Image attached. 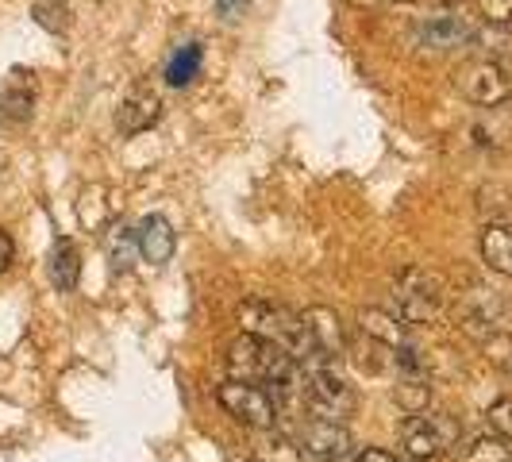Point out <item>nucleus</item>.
<instances>
[{
    "label": "nucleus",
    "mask_w": 512,
    "mask_h": 462,
    "mask_svg": "<svg viewBox=\"0 0 512 462\" xmlns=\"http://www.w3.org/2000/svg\"><path fill=\"white\" fill-rule=\"evenodd\" d=\"M447 301H451V289H447L443 274H436V270L412 266V270H405V274L393 282V305H397V316H401L409 328L436 324L439 316L447 312Z\"/></svg>",
    "instance_id": "obj_1"
},
{
    "label": "nucleus",
    "mask_w": 512,
    "mask_h": 462,
    "mask_svg": "<svg viewBox=\"0 0 512 462\" xmlns=\"http://www.w3.org/2000/svg\"><path fill=\"white\" fill-rule=\"evenodd\" d=\"M239 328L251 335H262V339L282 343L297 362L308 359V335H305L301 316H297L293 308L270 301V297H247V301L239 305Z\"/></svg>",
    "instance_id": "obj_2"
},
{
    "label": "nucleus",
    "mask_w": 512,
    "mask_h": 462,
    "mask_svg": "<svg viewBox=\"0 0 512 462\" xmlns=\"http://www.w3.org/2000/svg\"><path fill=\"white\" fill-rule=\"evenodd\" d=\"M301 366H305V378H308L305 412L328 416V420H347V416H355V409H359L355 385L335 370V359L301 362Z\"/></svg>",
    "instance_id": "obj_3"
},
{
    "label": "nucleus",
    "mask_w": 512,
    "mask_h": 462,
    "mask_svg": "<svg viewBox=\"0 0 512 462\" xmlns=\"http://www.w3.org/2000/svg\"><path fill=\"white\" fill-rule=\"evenodd\" d=\"M462 439V428L447 412H412L401 420V447L416 462H432L447 451H455Z\"/></svg>",
    "instance_id": "obj_4"
},
{
    "label": "nucleus",
    "mask_w": 512,
    "mask_h": 462,
    "mask_svg": "<svg viewBox=\"0 0 512 462\" xmlns=\"http://www.w3.org/2000/svg\"><path fill=\"white\" fill-rule=\"evenodd\" d=\"M216 401L220 409L228 412L235 424L243 428H278V405L270 397V389L258 382H243V378H228V382L216 389Z\"/></svg>",
    "instance_id": "obj_5"
},
{
    "label": "nucleus",
    "mask_w": 512,
    "mask_h": 462,
    "mask_svg": "<svg viewBox=\"0 0 512 462\" xmlns=\"http://www.w3.org/2000/svg\"><path fill=\"white\" fill-rule=\"evenodd\" d=\"M455 89L462 101L478 104V108H501L512 101V74L501 62L470 58L455 70Z\"/></svg>",
    "instance_id": "obj_6"
},
{
    "label": "nucleus",
    "mask_w": 512,
    "mask_h": 462,
    "mask_svg": "<svg viewBox=\"0 0 512 462\" xmlns=\"http://www.w3.org/2000/svg\"><path fill=\"white\" fill-rule=\"evenodd\" d=\"M293 439L301 443V451H305L312 462H343L351 455V447H355V439L351 432L343 428V420H328V416H297V428H293Z\"/></svg>",
    "instance_id": "obj_7"
},
{
    "label": "nucleus",
    "mask_w": 512,
    "mask_h": 462,
    "mask_svg": "<svg viewBox=\"0 0 512 462\" xmlns=\"http://www.w3.org/2000/svg\"><path fill=\"white\" fill-rule=\"evenodd\" d=\"M470 31H474V27L466 24L462 16H455L451 8H443V12L420 16V20L412 24V43L432 54H451V51H462V47L470 43Z\"/></svg>",
    "instance_id": "obj_8"
},
{
    "label": "nucleus",
    "mask_w": 512,
    "mask_h": 462,
    "mask_svg": "<svg viewBox=\"0 0 512 462\" xmlns=\"http://www.w3.org/2000/svg\"><path fill=\"white\" fill-rule=\"evenodd\" d=\"M509 312V305L501 301V293H493L486 285H474V289H466L459 297V328L470 339H486L489 332H497L501 328V316Z\"/></svg>",
    "instance_id": "obj_9"
},
{
    "label": "nucleus",
    "mask_w": 512,
    "mask_h": 462,
    "mask_svg": "<svg viewBox=\"0 0 512 462\" xmlns=\"http://www.w3.org/2000/svg\"><path fill=\"white\" fill-rule=\"evenodd\" d=\"M301 324H305V335H308V355L305 362H316V359H343L347 355V335H343V324H339V316H335L332 308L316 305L301 312Z\"/></svg>",
    "instance_id": "obj_10"
},
{
    "label": "nucleus",
    "mask_w": 512,
    "mask_h": 462,
    "mask_svg": "<svg viewBox=\"0 0 512 462\" xmlns=\"http://www.w3.org/2000/svg\"><path fill=\"white\" fill-rule=\"evenodd\" d=\"M162 116V97L154 93L151 85H135L128 97L120 101V112H116V128L120 135H139L158 124Z\"/></svg>",
    "instance_id": "obj_11"
},
{
    "label": "nucleus",
    "mask_w": 512,
    "mask_h": 462,
    "mask_svg": "<svg viewBox=\"0 0 512 462\" xmlns=\"http://www.w3.org/2000/svg\"><path fill=\"white\" fill-rule=\"evenodd\" d=\"M135 239H139V255L147 258L151 266H166L174 251H178V235H174V224L166 216H143L139 228H135Z\"/></svg>",
    "instance_id": "obj_12"
},
{
    "label": "nucleus",
    "mask_w": 512,
    "mask_h": 462,
    "mask_svg": "<svg viewBox=\"0 0 512 462\" xmlns=\"http://www.w3.org/2000/svg\"><path fill=\"white\" fill-rule=\"evenodd\" d=\"M478 247H482V262H486L493 274L512 278V224L509 220H493V224H486L482 239H478Z\"/></svg>",
    "instance_id": "obj_13"
},
{
    "label": "nucleus",
    "mask_w": 512,
    "mask_h": 462,
    "mask_svg": "<svg viewBox=\"0 0 512 462\" xmlns=\"http://www.w3.org/2000/svg\"><path fill=\"white\" fill-rule=\"evenodd\" d=\"M359 332L370 335V339H378L389 351L401 347V343H409V324H405L397 312H385V308H362Z\"/></svg>",
    "instance_id": "obj_14"
},
{
    "label": "nucleus",
    "mask_w": 512,
    "mask_h": 462,
    "mask_svg": "<svg viewBox=\"0 0 512 462\" xmlns=\"http://www.w3.org/2000/svg\"><path fill=\"white\" fill-rule=\"evenodd\" d=\"M459 462H512V447L505 436H497L493 428L489 432H478L470 439H459L455 451H451Z\"/></svg>",
    "instance_id": "obj_15"
},
{
    "label": "nucleus",
    "mask_w": 512,
    "mask_h": 462,
    "mask_svg": "<svg viewBox=\"0 0 512 462\" xmlns=\"http://www.w3.org/2000/svg\"><path fill=\"white\" fill-rule=\"evenodd\" d=\"M255 459L258 462H305V451L293 436H285L278 428H262L255 443Z\"/></svg>",
    "instance_id": "obj_16"
},
{
    "label": "nucleus",
    "mask_w": 512,
    "mask_h": 462,
    "mask_svg": "<svg viewBox=\"0 0 512 462\" xmlns=\"http://www.w3.org/2000/svg\"><path fill=\"white\" fill-rule=\"evenodd\" d=\"M474 58H489V62H501V58H509L512 54V35L509 27H497V24H486V27H474L470 31V43H466Z\"/></svg>",
    "instance_id": "obj_17"
},
{
    "label": "nucleus",
    "mask_w": 512,
    "mask_h": 462,
    "mask_svg": "<svg viewBox=\"0 0 512 462\" xmlns=\"http://www.w3.org/2000/svg\"><path fill=\"white\" fill-rule=\"evenodd\" d=\"M51 274H54V285H58L62 293H74L77 289V278H81V255H77V247L70 243V239H58V243H54Z\"/></svg>",
    "instance_id": "obj_18"
},
{
    "label": "nucleus",
    "mask_w": 512,
    "mask_h": 462,
    "mask_svg": "<svg viewBox=\"0 0 512 462\" xmlns=\"http://www.w3.org/2000/svg\"><path fill=\"white\" fill-rule=\"evenodd\" d=\"M201 62H205L201 43H185V47H178L174 58H170V66H166V81H170L174 89H185L193 77L201 74Z\"/></svg>",
    "instance_id": "obj_19"
},
{
    "label": "nucleus",
    "mask_w": 512,
    "mask_h": 462,
    "mask_svg": "<svg viewBox=\"0 0 512 462\" xmlns=\"http://www.w3.org/2000/svg\"><path fill=\"white\" fill-rule=\"evenodd\" d=\"M393 401H397V409L412 416V412H428L432 405V382L428 378H401V382L393 385Z\"/></svg>",
    "instance_id": "obj_20"
},
{
    "label": "nucleus",
    "mask_w": 512,
    "mask_h": 462,
    "mask_svg": "<svg viewBox=\"0 0 512 462\" xmlns=\"http://www.w3.org/2000/svg\"><path fill=\"white\" fill-rule=\"evenodd\" d=\"M482 355H486L489 366H497V370L512 374V332H505V328L489 332L486 339H482Z\"/></svg>",
    "instance_id": "obj_21"
},
{
    "label": "nucleus",
    "mask_w": 512,
    "mask_h": 462,
    "mask_svg": "<svg viewBox=\"0 0 512 462\" xmlns=\"http://www.w3.org/2000/svg\"><path fill=\"white\" fill-rule=\"evenodd\" d=\"M135 255H139V239H135V231H120V235L112 239V247H108L112 270H116V274H128Z\"/></svg>",
    "instance_id": "obj_22"
},
{
    "label": "nucleus",
    "mask_w": 512,
    "mask_h": 462,
    "mask_svg": "<svg viewBox=\"0 0 512 462\" xmlns=\"http://www.w3.org/2000/svg\"><path fill=\"white\" fill-rule=\"evenodd\" d=\"M486 424L497 432V436H505L512 443V397H501V401H493V405H489Z\"/></svg>",
    "instance_id": "obj_23"
},
{
    "label": "nucleus",
    "mask_w": 512,
    "mask_h": 462,
    "mask_svg": "<svg viewBox=\"0 0 512 462\" xmlns=\"http://www.w3.org/2000/svg\"><path fill=\"white\" fill-rule=\"evenodd\" d=\"M478 16L482 24L512 27V0H478Z\"/></svg>",
    "instance_id": "obj_24"
},
{
    "label": "nucleus",
    "mask_w": 512,
    "mask_h": 462,
    "mask_svg": "<svg viewBox=\"0 0 512 462\" xmlns=\"http://www.w3.org/2000/svg\"><path fill=\"white\" fill-rule=\"evenodd\" d=\"M247 8H251V0H216V12H220V20H224V24L243 20V16H247Z\"/></svg>",
    "instance_id": "obj_25"
},
{
    "label": "nucleus",
    "mask_w": 512,
    "mask_h": 462,
    "mask_svg": "<svg viewBox=\"0 0 512 462\" xmlns=\"http://www.w3.org/2000/svg\"><path fill=\"white\" fill-rule=\"evenodd\" d=\"M12 258H16V243H12V235L0 228V274L12 266Z\"/></svg>",
    "instance_id": "obj_26"
},
{
    "label": "nucleus",
    "mask_w": 512,
    "mask_h": 462,
    "mask_svg": "<svg viewBox=\"0 0 512 462\" xmlns=\"http://www.w3.org/2000/svg\"><path fill=\"white\" fill-rule=\"evenodd\" d=\"M355 462H397V455H389V451H382V447H366Z\"/></svg>",
    "instance_id": "obj_27"
},
{
    "label": "nucleus",
    "mask_w": 512,
    "mask_h": 462,
    "mask_svg": "<svg viewBox=\"0 0 512 462\" xmlns=\"http://www.w3.org/2000/svg\"><path fill=\"white\" fill-rule=\"evenodd\" d=\"M443 8H459V4H466V0H439Z\"/></svg>",
    "instance_id": "obj_28"
},
{
    "label": "nucleus",
    "mask_w": 512,
    "mask_h": 462,
    "mask_svg": "<svg viewBox=\"0 0 512 462\" xmlns=\"http://www.w3.org/2000/svg\"><path fill=\"white\" fill-rule=\"evenodd\" d=\"M397 4H409V0H397Z\"/></svg>",
    "instance_id": "obj_29"
},
{
    "label": "nucleus",
    "mask_w": 512,
    "mask_h": 462,
    "mask_svg": "<svg viewBox=\"0 0 512 462\" xmlns=\"http://www.w3.org/2000/svg\"><path fill=\"white\" fill-rule=\"evenodd\" d=\"M243 462H258V459H243Z\"/></svg>",
    "instance_id": "obj_30"
}]
</instances>
